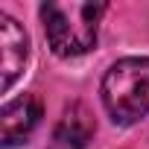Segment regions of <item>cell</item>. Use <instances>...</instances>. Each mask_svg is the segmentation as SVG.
<instances>
[{"label": "cell", "mask_w": 149, "mask_h": 149, "mask_svg": "<svg viewBox=\"0 0 149 149\" xmlns=\"http://www.w3.org/2000/svg\"><path fill=\"white\" fill-rule=\"evenodd\" d=\"M26 58H29V38L24 26L9 15H0V76H3L0 91L3 94L18 82Z\"/></svg>", "instance_id": "3957f363"}, {"label": "cell", "mask_w": 149, "mask_h": 149, "mask_svg": "<svg viewBox=\"0 0 149 149\" xmlns=\"http://www.w3.org/2000/svg\"><path fill=\"white\" fill-rule=\"evenodd\" d=\"M94 114L82 102H70L61 114V120L53 129L50 146L47 149H85L88 140L94 137Z\"/></svg>", "instance_id": "277c9868"}, {"label": "cell", "mask_w": 149, "mask_h": 149, "mask_svg": "<svg viewBox=\"0 0 149 149\" xmlns=\"http://www.w3.org/2000/svg\"><path fill=\"white\" fill-rule=\"evenodd\" d=\"M38 120H41V102H38L35 97L26 94V97L9 102V105L3 108V114H0V134H3V146L12 149V146L24 143V140L32 134V129L38 126Z\"/></svg>", "instance_id": "5b68a950"}, {"label": "cell", "mask_w": 149, "mask_h": 149, "mask_svg": "<svg viewBox=\"0 0 149 149\" xmlns=\"http://www.w3.org/2000/svg\"><path fill=\"white\" fill-rule=\"evenodd\" d=\"M102 105L120 126L137 123L149 108V58L132 56L114 61L102 76Z\"/></svg>", "instance_id": "7a4b0ae2"}, {"label": "cell", "mask_w": 149, "mask_h": 149, "mask_svg": "<svg viewBox=\"0 0 149 149\" xmlns=\"http://www.w3.org/2000/svg\"><path fill=\"white\" fill-rule=\"evenodd\" d=\"M105 3H82V0H53L41 6L44 35L50 50L61 58H76L97 44V26L105 15Z\"/></svg>", "instance_id": "6da1fadb"}]
</instances>
